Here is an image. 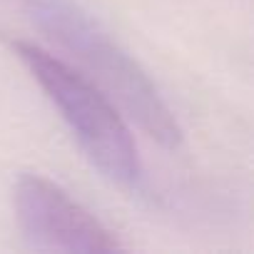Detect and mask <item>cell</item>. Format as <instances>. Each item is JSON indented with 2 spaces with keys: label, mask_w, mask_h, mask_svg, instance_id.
<instances>
[{
  "label": "cell",
  "mask_w": 254,
  "mask_h": 254,
  "mask_svg": "<svg viewBox=\"0 0 254 254\" xmlns=\"http://www.w3.org/2000/svg\"><path fill=\"white\" fill-rule=\"evenodd\" d=\"M33 25L70 53L92 82L157 145L175 150L182 127L140 63L72 0H30Z\"/></svg>",
  "instance_id": "1"
},
{
  "label": "cell",
  "mask_w": 254,
  "mask_h": 254,
  "mask_svg": "<svg viewBox=\"0 0 254 254\" xmlns=\"http://www.w3.org/2000/svg\"><path fill=\"white\" fill-rule=\"evenodd\" d=\"M15 55L58 107L80 150L102 177L125 190L142 185V162L135 137L115 102L82 72L35 43L18 40Z\"/></svg>",
  "instance_id": "2"
},
{
  "label": "cell",
  "mask_w": 254,
  "mask_h": 254,
  "mask_svg": "<svg viewBox=\"0 0 254 254\" xmlns=\"http://www.w3.org/2000/svg\"><path fill=\"white\" fill-rule=\"evenodd\" d=\"M15 217L23 237L48 252H120L122 242L60 185L40 175H23L15 185Z\"/></svg>",
  "instance_id": "3"
}]
</instances>
